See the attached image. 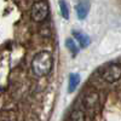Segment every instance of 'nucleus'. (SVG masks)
Instances as JSON below:
<instances>
[{"label": "nucleus", "instance_id": "1", "mask_svg": "<svg viewBox=\"0 0 121 121\" xmlns=\"http://www.w3.org/2000/svg\"><path fill=\"white\" fill-rule=\"evenodd\" d=\"M53 67V59L50 52L40 51L32 59V70L35 76H46L51 73Z\"/></svg>", "mask_w": 121, "mask_h": 121}, {"label": "nucleus", "instance_id": "2", "mask_svg": "<svg viewBox=\"0 0 121 121\" xmlns=\"http://www.w3.org/2000/svg\"><path fill=\"white\" fill-rule=\"evenodd\" d=\"M48 15V4L46 1H36L33 4L30 10V17L33 21L40 23L44 22Z\"/></svg>", "mask_w": 121, "mask_h": 121}, {"label": "nucleus", "instance_id": "3", "mask_svg": "<svg viewBox=\"0 0 121 121\" xmlns=\"http://www.w3.org/2000/svg\"><path fill=\"white\" fill-rule=\"evenodd\" d=\"M102 79L108 84H114L121 79V64L113 63L104 68L102 72Z\"/></svg>", "mask_w": 121, "mask_h": 121}, {"label": "nucleus", "instance_id": "4", "mask_svg": "<svg viewBox=\"0 0 121 121\" xmlns=\"http://www.w3.org/2000/svg\"><path fill=\"white\" fill-rule=\"evenodd\" d=\"M84 107L86 108V110H92L95 109L98 103H99V96L96 91H90L84 96Z\"/></svg>", "mask_w": 121, "mask_h": 121}, {"label": "nucleus", "instance_id": "5", "mask_svg": "<svg viewBox=\"0 0 121 121\" xmlns=\"http://www.w3.org/2000/svg\"><path fill=\"white\" fill-rule=\"evenodd\" d=\"M90 6H91V3L90 1H78L76 5H75V11H76V16L80 21L86 18V16L88 15V11H90Z\"/></svg>", "mask_w": 121, "mask_h": 121}, {"label": "nucleus", "instance_id": "6", "mask_svg": "<svg viewBox=\"0 0 121 121\" xmlns=\"http://www.w3.org/2000/svg\"><path fill=\"white\" fill-rule=\"evenodd\" d=\"M80 84V75L79 74H70L69 75V80H68V92L73 93L74 91L78 88Z\"/></svg>", "mask_w": 121, "mask_h": 121}, {"label": "nucleus", "instance_id": "7", "mask_svg": "<svg viewBox=\"0 0 121 121\" xmlns=\"http://www.w3.org/2000/svg\"><path fill=\"white\" fill-rule=\"evenodd\" d=\"M73 35L76 38V40L79 41L80 46H81L82 48H86L87 46H90L91 39H90L87 35H85V34H82V33H80V32H76V30H73Z\"/></svg>", "mask_w": 121, "mask_h": 121}, {"label": "nucleus", "instance_id": "8", "mask_svg": "<svg viewBox=\"0 0 121 121\" xmlns=\"http://www.w3.org/2000/svg\"><path fill=\"white\" fill-rule=\"evenodd\" d=\"M69 121H86L85 120V114L82 110L80 109H74L69 116Z\"/></svg>", "mask_w": 121, "mask_h": 121}, {"label": "nucleus", "instance_id": "9", "mask_svg": "<svg viewBox=\"0 0 121 121\" xmlns=\"http://www.w3.org/2000/svg\"><path fill=\"white\" fill-rule=\"evenodd\" d=\"M65 46H67V48L69 50V51L72 52L73 56H76V55H78V47H76V44H75V41H74L72 38H68V39L65 40Z\"/></svg>", "mask_w": 121, "mask_h": 121}, {"label": "nucleus", "instance_id": "10", "mask_svg": "<svg viewBox=\"0 0 121 121\" xmlns=\"http://www.w3.org/2000/svg\"><path fill=\"white\" fill-rule=\"evenodd\" d=\"M59 7H60V13H62L63 18L68 19L69 18V10H68V5L65 1H59Z\"/></svg>", "mask_w": 121, "mask_h": 121}]
</instances>
